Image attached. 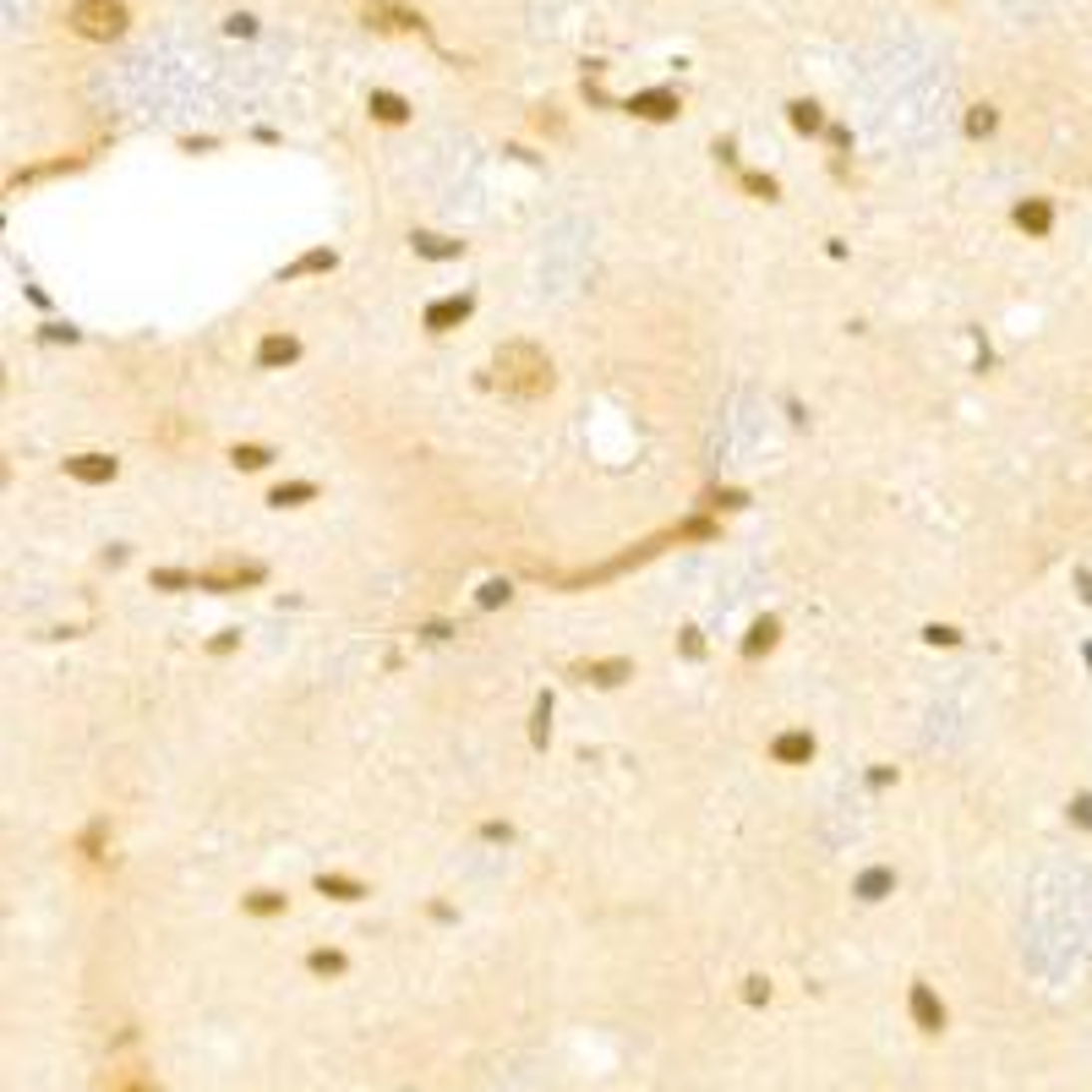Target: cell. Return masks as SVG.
<instances>
[{"instance_id":"6da1fadb","label":"cell","mask_w":1092,"mask_h":1092,"mask_svg":"<svg viewBox=\"0 0 1092 1092\" xmlns=\"http://www.w3.org/2000/svg\"><path fill=\"white\" fill-rule=\"evenodd\" d=\"M492 388L508 393V399L530 404V399H546L557 388V371H552V355L530 339H508L492 350Z\"/></svg>"},{"instance_id":"7a4b0ae2","label":"cell","mask_w":1092,"mask_h":1092,"mask_svg":"<svg viewBox=\"0 0 1092 1092\" xmlns=\"http://www.w3.org/2000/svg\"><path fill=\"white\" fill-rule=\"evenodd\" d=\"M66 22H72V33H83V39L110 44V39H121V33H126V6H121V0H72Z\"/></svg>"},{"instance_id":"3957f363","label":"cell","mask_w":1092,"mask_h":1092,"mask_svg":"<svg viewBox=\"0 0 1092 1092\" xmlns=\"http://www.w3.org/2000/svg\"><path fill=\"white\" fill-rule=\"evenodd\" d=\"M361 17H366V28H377V33H421L426 28L421 11H410L404 0H361Z\"/></svg>"},{"instance_id":"277c9868","label":"cell","mask_w":1092,"mask_h":1092,"mask_svg":"<svg viewBox=\"0 0 1092 1092\" xmlns=\"http://www.w3.org/2000/svg\"><path fill=\"white\" fill-rule=\"evenodd\" d=\"M241 585H263V563H225L214 574H197V590H241Z\"/></svg>"},{"instance_id":"5b68a950","label":"cell","mask_w":1092,"mask_h":1092,"mask_svg":"<svg viewBox=\"0 0 1092 1092\" xmlns=\"http://www.w3.org/2000/svg\"><path fill=\"white\" fill-rule=\"evenodd\" d=\"M574 678L596 683V689H618V683H629V678H634V661H629V656H612V661H579Z\"/></svg>"},{"instance_id":"8992f818","label":"cell","mask_w":1092,"mask_h":1092,"mask_svg":"<svg viewBox=\"0 0 1092 1092\" xmlns=\"http://www.w3.org/2000/svg\"><path fill=\"white\" fill-rule=\"evenodd\" d=\"M629 115H639V121H672L678 115V93L672 88H645L629 99Z\"/></svg>"},{"instance_id":"52a82bcc","label":"cell","mask_w":1092,"mask_h":1092,"mask_svg":"<svg viewBox=\"0 0 1092 1092\" xmlns=\"http://www.w3.org/2000/svg\"><path fill=\"white\" fill-rule=\"evenodd\" d=\"M907 1010H912V1021H917V1032H945V1005L934 1000V989H928V983H912Z\"/></svg>"},{"instance_id":"ba28073f","label":"cell","mask_w":1092,"mask_h":1092,"mask_svg":"<svg viewBox=\"0 0 1092 1092\" xmlns=\"http://www.w3.org/2000/svg\"><path fill=\"white\" fill-rule=\"evenodd\" d=\"M115 464L110 454H77V459H66V475H77L83 486H104V481H115Z\"/></svg>"},{"instance_id":"9c48e42d","label":"cell","mask_w":1092,"mask_h":1092,"mask_svg":"<svg viewBox=\"0 0 1092 1092\" xmlns=\"http://www.w3.org/2000/svg\"><path fill=\"white\" fill-rule=\"evenodd\" d=\"M464 317H470V295H448V300H432V306H426V328L432 333L459 328Z\"/></svg>"},{"instance_id":"30bf717a","label":"cell","mask_w":1092,"mask_h":1092,"mask_svg":"<svg viewBox=\"0 0 1092 1092\" xmlns=\"http://www.w3.org/2000/svg\"><path fill=\"white\" fill-rule=\"evenodd\" d=\"M771 760L776 765H809L815 760V738H809V732H782V738L771 743Z\"/></svg>"},{"instance_id":"8fae6325","label":"cell","mask_w":1092,"mask_h":1092,"mask_svg":"<svg viewBox=\"0 0 1092 1092\" xmlns=\"http://www.w3.org/2000/svg\"><path fill=\"white\" fill-rule=\"evenodd\" d=\"M1016 230H1027V236H1049V230H1054L1049 197H1027V203H1016Z\"/></svg>"},{"instance_id":"7c38bea8","label":"cell","mask_w":1092,"mask_h":1092,"mask_svg":"<svg viewBox=\"0 0 1092 1092\" xmlns=\"http://www.w3.org/2000/svg\"><path fill=\"white\" fill-rule=\"evenodd\" d=\"M295 355H300V339H289V333H269V339L258 344V366H263V371L289 366Z\"/></svg>"},{"instance_id":"4fadbf2b","label":"cell","mask_w":1092,"mask_h":1092,"mask_svg":"<svg viewBox=\"0 0 1092 1092\" xmlns=\"http://www.w3.org/2000/svg\"><path fill=\"white\" fill-rule=\"evenodd\" d=\"M366 110H371V121H382V126H404V121H410V104H404L399 93H388V88H371Z\"/></svg>"},{"instance_id":"5bb4252c","label":"cell","mask_w":1092,"mask_h":1092,"mask_svg":"<svg viewBox=\"0 0 1092 1092\" xmlns=\"http://www.w3.org/2000/svg\"><path fill=\"white\" fill-rule=\"evenodd\" d=\"M410 247H415V258L448 263V258H459V252H464V241H448V236H426V230H415V236H410Z\"/></svg>"},{"instance_id":"9a60e30c","label":"cell","mask_w":1092,"mask_h":1092,"mask_svg":"<svg viewBox=\"0 0 1092 1092\" xmlns=\"http://www.w3.org/2000/svg\"><path fill=\"white\" fill-rule=\"evenodd\" d=\"M890 890H896V874H890V868H868V874H857L852 896H863V901H885Z\"/></svg>"},{"instance_id":"2e32d148","label":"cell","mask_w":1092,"mask_h":1092,"mask_svg":"<svg viewBox=\"0 0 1092 1092\" xmlns=\"http://www.w3.org/2000/svg\"><path fill=\"white\" fill-rule=\"evenodd\" d=\"M776 639H782V623H776V618H760V623L749 629V639H743V656H749V661H754V656H765V650H771Z\"/></svg>"},{"instance_id":"e0dca14e","label":"cell","mask_w":1092,"mask_h":1092,"mask_svg":"<svg viewBox=\"0 0 1092 1092\" xmlns=\"http://www.w3.org/2000/svg\"><path fill=\"white\" fill-rule=\"evenodd\" d=\"M317 890H322V896H333V901H361L366 896L361 879H344V874H317Z\"/></svg>"},{"instance_id":"ac0fdd59","label":"cell","mask_w":1092,"mask_h":1092,"mask_svg":"<svg viewBox=\"0 0 1092 1092\" xmlns=\"http://www.w3.org/2000/svg\"><path fill=\"white\" fill-rule=\"evenodd\" d=\"M787 115H793V126H798L804 137L824 132V115H819V104H815V99H793V104H787Z\"/></svg>"},{"instance_id":"d6986e66","label":"cell","mask_w":1092,"mask_h":1092,"mask_svg":"<svg viewBox=\"0 0 1092 1092\" xmlns=\"http://www.w3.org/2000/svg\"><path fill=\"white\" fill-rule=\"evenodd\" d=\"M311 497H317V486H311V481H284V486H273V492H269V503L273 508H300V503H311Z\"/></svg>"},{"instance_id":"ffe728a7","label":"cell","mask_w":1092,"mask_h":1092,"mask_svg":"<svg viewBox=\"0 0 1092 1092\" xmlns=\"http://www.w3.org/2000/svg\"><path fill=\"white\" fill-rule=\"evenodd\" d=\"M333 263H339V258H333V252H322V247H317V252H306V258H295V263H289V269H284V278H306V273H333Z\"/></svg>"},{"instance_id":"44dd1931","label":"cell","mask_w":1092,"mask_h":1092,"mask_svg":"<svg viewBox=\"0 0 1092 1092\" xmlns=\"http://www.w3.org/2000/svg\"><path fill=\"white\" fill-rule=\"evenodd\" d=\"M306 967L317 972V978H339V972H344V956H339V950H311Z\"/></svg>"},{"instance_id":"7402d4cb","label":"cell","mask_w":1092,"mask_h":1092,"mask_svg":"<svg viewBox=\"0 0 1092 1092\" xmlns=\"http://www.w3.org/2000/svg\"><path fill=\"white\" fill-rule=\"evenodd\" d=\"M230 459H236V470H263L273 454H269L263 443H236V454H230Z\"/></svg>"},{"instance_id":"603a6c76","label":"cell","mask_w":1092,"mask_h":1092,"mask_svg":"<svg viewBox=\"0 0 1092 1092\" xmlns=\"http://www.w3.org/2000/svg\"><path fill=\"white\" fill-rule=\"evenodd\" d=\"M994 126H1000V115H994V104H972V115H967V137H989Z\"/></svg>"},{"instance_id":"cb8c5ba5","label":"cell","mask_w":1092,"mask_h":1092,"mask_svg":"<svg viewBox=\"0 0 1092 1092\" xmlns=\"http://www.w3.org/2000/svg\"><path fill=\"white\" fill-rule=\"evenodd\" d=\"M247 912H252V917H273V912H284V896H273V890H252V896H247Z\"/></svg>"},{"instance_id":"d4e9b609","label":"cell","mask_w":1092,"mask_h":1092,"mask_svg":"<svg viewBox=\"0 0 1092 1092\" xmlns=\"http://www.w3.org/2000/svg\"><path fill=\"white\" fill-rule=\"evenodd\" d=\"M159 590H197V574H181V568H154Z\"/></svg>"},{"instance_id":"484cf974","label":"cell","mask_w":1092,"mask_h":1092,"mask_svg":"<svg viewBox=\"0 0 1092 1092\" xmlns=\"http://www.w3.org/2000/svg\"><path fill=\"white\" fill-rule=\"evenodd\" d=\"M546 722H552V700H546V694H541V700H536V727H530V738H536V749H546V732H552Z\"/></svg>"},{"instance_id":"4316f807","label":"cell","mask_w":1092,"mask_h":1092,"mask_svg":"<svg viewBox=\"0 0 1092 1092\" xmlns=\"http://www.w3.org/2000/svg\"><path fill=\"white\" fill-rule=\"evenodd\" d=\"M743 192H749V197H765V203H771V197H776V181H771V176H743Z\"/></svg>"},{"instance_id":"83f0119b","label":"cell","mask_w":1092,"mask_h":1092,"mask_svg":"<svg viewBox=\"0 0 1092 1092\" xmlns=\"http://www.w3.org/2000/svg\"><path fill=\"white\" fill-rule=\"evenodd\" d=\"M743 1000L765 1005V1000H771V983H765V978H743Z\"/></svg>"},{"instance_id":"f1b7e54d","label":"cell","mask_w":1092,"mask_h":1092,"mask_svg":"<svg viewBox=\"0 0 1092 1092\" xmlns=\"http://www.w3.org/2000/svg\"><path fill=\"white\" fill-rule=\"evenodd\" d=\"M508 601V585L503 579H492V585H481V607H503Z\"/></svg>"},{"instance_id":"f546056e","label":"cell","mask_w":1092,"mask_h":1092,"mask_svg":"<svg viewBox=\"0 0 1092 1092\" xmlns=\"http://www.w3.org/2000/svg\"><path fill=\"white\" fill-rule=\"evenodd\" d=\"M923 639H928V645H961V634H956V629H945V623H934V629H923Z\"/></svg>"},{"instance_id":"4dcf8cb0","label":"cell","mask_w":1092,"mask_h":1092,"mask_svg":"<svg viewBox=\"0 0 1092 1092\" xmlns=\"http://www.w3.org/2000/svg\"><path fill=\"white\" fill-rule=\"evenodd\" d=\"M711 508H749V497L727 486V492H711Z\"/></svg>"},{"instance_id":"1f68e13d","label":"cell","mask_w":1092,"mask_h":1092,"mask_svg":"<svg viewBox=\"0 0 1092 1092\" xmlns=\"http://www.w3.org/2000/svg\"><path fill=\"white\" fill-rule=\"evenodd\" d=\"M1071 819L1082 824V830L1092 824V798H1087V793H1082V798H1076V804H1071Z\"/></svg>"},{"instance_id":"d6a6232c","label":"cell","mask_w":1092,"mask_h":1092,"mask_svg":"<svg viewBox=\"0 0 1092 1092\" xmlns=\"http://www.w3.org/2000/svg\"><path fill=\"white\" fill-rule=\"evenodd\" d=\"M115 1092H159V1087H154V1082H148V1076H126V1082H121V1087H115Z\"/></svg>"},{"instance_id":"836d02e7","label":"cell","mask_w":1092,"mask_h":1092,"mask_svg":"<svg viewBox=\"0 0 1092 1092\" xmlns=\"http://www.w3.org/2000/svg\"><path fill=\"white\" fill-rule=\"evenodd\" d=\"M208 650H214V656H230V650H236V629H225V634H219Z\"/></svg>"},{"instance_id":"e575fe53","label":"cell","mask_w":1092,"mask_h":1092,"mask_svg":"<svg viewBox=\"0 0 1092 1092\" xmlns=\"http://www.w3.org/2000/svg\"><path fill=\"white\" fill-rule=\"evenodd\" d=\"M225 28H230V33H236V39H241V33H258V22H252V17H230Z\"/></svg>"},{"instance_id":"d590c367","label":"cell","mask_w":1092,"mask_h":1092,"mask_svg":"<svg viewBox=\"0 0 1092 1092\" xmlns=\"http://www.w3.org/2000/svg\"><path fill=\"white\" fill-rule=\"evenodd\" d=\"M868 782H874V787H890V782H896V771H890V765H879V771H868Z\"/></svg>"},{"instance_id":"8d00e7d4","label":"cell","mask_w":1092,"mask_h":1092,"mask_svg":"<svg viewBox=\"0 0 1092 1092\" xmlns=\"http://www.w3.org/2000/svg\"><path fill=\"white\" fill-rule=\"evenodd\" d=\"M481 835H486V841H508V824L492 819V824H481Z\"/></svg>"},{"instance_id":"74e56055","label":"cell","mask_w":1092,"mask_h":1092,"mask_svg":"<svg viewBox=\"0 0 1092 1092\" xmlns=\"http://www.w3.org/2000/svg\"><path fill=\"white\" fill-rule=\"evenodd\" d=\"M1082 590H1087V601H1092V574H1082Z\"/></svg>"}]
</instances>
